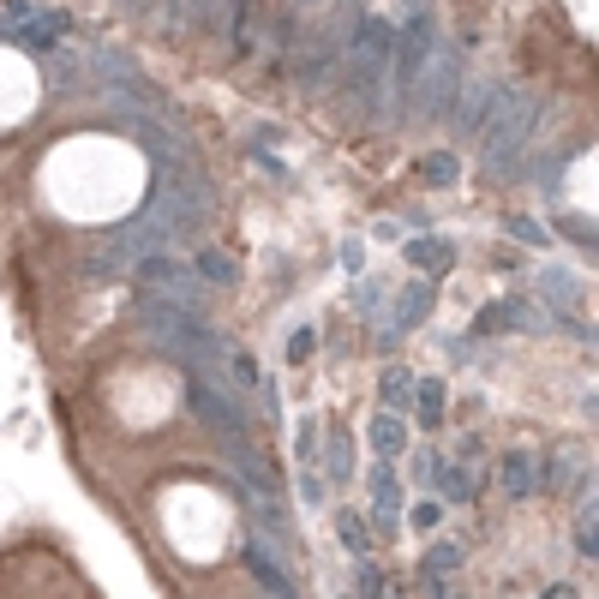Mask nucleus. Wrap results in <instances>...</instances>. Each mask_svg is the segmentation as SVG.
I'll return each mask as SVG.
<instances>
[{
    "instance_id": "nucleus-1",
    "label": "nucleus",
    "mask_w": 599,
    "mask_h": 599,
    "mask_svg": "<svg viewBox=\"0 0 599 599\" xmlns=\"http://www.w3.org/2000/svg\"><path fill=\"white\" fill-rule=\"evenodd\" d=\"M390 48H396V24L390 19H359L342 42V84H348V120H372L384 97V79H390Z\"/></svg>"
},
{
    "instance_id": "nucleus-2",
    "label": "nucleus",
    "mask_w": 599,
    "mask_h": 599,
    "mask_svg": "<svg viewBox=\"0 0 599 599\" xmlns=\"http://www.w3.org/2000/svg\"><path fill=\"white\" fill-rule=\"evenodd\" d=\"M539 126H545V97H534V90H521V84L503 79L498 108L479 126V156H485V168H516V156L539 139Z\"/></svg>"
},
{
    "instance_id": "nucleus-3",
    "label": "nucleus",
    "mask_w": 599,
    "mask_h": 599,
    "mask_svg": "<svg viewBox=\"0 0 599 599\" xmlns=\"http://www.w3.org/2000/svg\"><path fill=\"white\" fill-rule=\"evenodd\" d=\"M139 282H144V300H156L180 318H204V282L192 276V264H180L174 252H156V258L139 264Z\"/></svg>"
},
{
    "instance_id": "nucleus-4",
    "label": "nucleus",
    "mask_w": 599,
    "mask_h": 599,
    "mask_svg": "<svg viewBox=\"0 0 599 599\" xmlns=\"http://www.w3.org/2000/svg\"><path fill=\"white\" fill-rule=\"evenodd\" d=\"M461 90V55L456 48H432V60L419 66L414 90H408V120H443L450 114V102H456Z\"/></svg>"
},
{
    "instance_id": "nucleus-5",
    "label": "nucleus",
    "mask_w": 599,
    "mask_h": 599,
    "mask_svg": "<svg viewBox=\"0 0 599 599\" xmlns=\"http://www.w3.org/2000/svg\"><path fill=\"white\" fill-rule=\"evenodd\" d=\"M186 401H192V414L216 432V438H246V408H240V396L222 384V372H192V390H186Z\"/></svg>"
},
{
    "instance_id": "nucleus-6",
    "label": "nucleus",
    "mask_w": 599,
    "mask_h": 599,
    "mask_svg": "<svg viewBox=\"0 0 599 599\" xmlns=\"http://www.w3.org/2000/svg\"><path fill=\"white\" fill-rule=\"evenodd\" d=\"M342 42L348 37H336V30H318V37H306V42H294L300 55H294V84L300 90H324V84L342 72Z\"/></svg>"
},
{
    "instance_id": "nucleus-7",
    "label": "nucleus",
    "mask_w": 599,
    "mask_h": 599,
    "mask_svg": "<svg viewBox=\"0 0 599 599\" xmlns=\"http://www.w3.org/2000/svg\"><path fill=\"white\" fill-rule=\"evenodd\" d=\"M498 90H503V79H461L456 102H450L456 139H479V126L492 120V108H498Z\"/></svg>"
},
{
    "instance_id": "nucleus-8",
    "label": "nucleus",
    "mask_w": 599,
    "mask_h": 599,
    "mask_svg": "<svg viewBox=\"0 0 599 599\" xmlns=\"http://www.w3.org/2000/svg\"><path fill=\"white\" fill-rule=\"evenodd\" d=\"M474 330H479V336H503V330H534V306H527V300H492V306H479Z\"/></svg>"
},
{
    "instance_id": "nucleus-9",
    "label": "nucleus",
    "mask_w": 599,
    "mask_h": 599,
    "mask_svg": "<svg viewBox=\"0 0 599 599\" xmlns=\"http://www.w3.org/2000/svg\"><path fill=\"white\" fill-rule=\"evenodd\" d=\"M246 569H252V581H258L270 599H294V581L282 576V563L270 558V545H264V539H246Z\"/></svg>"
},
{
    "instance_id": "nucleus-10",
    "label": "nucleus",
    "mask_w": 599,
    "mask_h": 599,
    "mask_svg": "<svg viewBox=\"0 0 599 599\" xmlns=\"http://www.w3.org/2000/svg\"><path fill=\"white\" fill-rule=\"evenodd\" d=\"M66 24H72L66 13H30L24 24H13V42H19V48H30V55H48Z\"/></svg>"
},
{
    "instance_id": "nucleus-11",
    "label": "nucleus",
    "mask_w": 599,
    "mask_h": 599,
    "mask_svg": "<svg viewBox=\"0 0 599 599\" xmlns=\"http://www.w3.org/2000/svg\"><path fill=\"white\" fill-rule=\"evenodd\" d=\"M192 276L210 282V288H234V282H240V264L228 258V252H216V246H198V258H192Z\"/></svg>"
},
{
    "instance_id": "nucleus-12",
    "label": "nucleus",
    "mask_w": 599,
    "mask_h": 599,
    "mask_svg": "<svg viewBox=\"0 0 599 599\" xmlns=\"http://www.w3.org/2000/svg\"><path fill=\"white\" fill-rule=\"evenodd\" d=\"M150 24H156V37H192V0H156L150 6Z\"/></svg>"
},
{
    "instance_id": "nucleus-13",
    "label": "nucleus",
    "mask_w": 599,
    "mask_h": 599,
    "mask_svg": "<svg viewBox=\"0 0 599 599\" xmlns=\"http://www.w3.org/2000/svg\"><path fill=\"white\" fill-rule=\"evenodd\" d=\"M372 450H378L384 461H396L401 450H408V426H401V414H390V408H384V414L372 419Z\"/></svg>"
},
{
    "instance_id": "nucleus-14",
    "label": "nucleus",
    "mask_w": 599,
    "mask_h": 599,
    "mask_svg": "<svg viewBox=\"0 0 599 599\" xmlns=\"http://www.w3.org/2000/svg\"><path fill=\"white\" fill-rule=\"evenodd\" d=\"M498 479H503L510 498H527V492H534V456H527V450H510V456L498 461Z\"/></svg>"
},
{
    "instance_id": "nucleus-15",
    "label": "nucleus",
    "mask_w": 599,
    "mask_h": 599,
    "mask_svg": "<svg viewBox=\"0 0 599 599\" xmlns=\"http://www.w3.org/2000/svg\"><path fill=\"white\" fill-rule=\"evenodd\" d=\"M443 401H450V390H443L438 378L414 384V419H419V426H432V432H438V426H443Z\"/></svg>"
},
{
    "instance_id": "nucleus-16",
    "label": "nucleus",
    "mask_w": 599,
    "mask_h": 599,
    "mask_svg": "<svg viewBox=\"0 0 599 599\" xmlns=\"http://www.w3.org/2000/svg\"><path fill=\"white\" fill-rule=\"evenodd\" d=\"M192 37H228V0H192Z\"/></svg>"
},
{
    "instance_id": "nucleus-17",
    "label": "nucleus",
    "mask_w": 599,
    "mask_h": 599,
    "mask_svg": "<svg viewBox=\"0 0 599 599\" xmlns=\"http://www.w3.org/2000/svg\"><path fill=\"white\" fill-rule=\"evenodd\" d=\"M426 479H432V485H438L450 503H468V498H474V479L461 474L456 461H438V456H432V474H426Z\"/></svg>"
},
{
    "instance_id": "nucleus-18",
    "label": "nucleus",
    "mask_w": 599,
    "mask_h": 599,
    "mask_svg": "<svg viewBox=\"0 0 599 599\" xmlns=\"http://www.w3.org/2000/svg\"><path fill=\"white\" fill-rule=\"evenodd\" d=\"M408 264H419V270H450V264H456V252H450V246H443V240H432V234H419V240H408Z\"/></svg>"
},
{
    "instance_id": "nucleus-19",
    "label": "nucleus",
    "mask_w": 599,
    "mask_h": 599,
    "mask_svg": "<svg viewBox=\"0 0 599 599\" xmlns=\"http://www.w3.org/2000/svg\"><path fill=\"white\" fill-rule=\"evenodd\" d=\"M426 312H432V288H426V282L401 288V300H396V330H414V324H426Z\"/></svg>"
},
{
    "instance_id": "nucleus-20",
    "label": "nucleus",
    "mask_w": 599,
    "mask_h": 599,
    "mask_svg": "<svg viewBox=\"0 0 599 599\" xmlns=\"http://www.w3.org/2000/svg\"><path fill=\"white\" fill-rule=\"evenodd\" d=\"M419 180H426V186H456V180H461V156H456V150H432V156H419Z\"/></svg>"
},
{
    "instance_id": "nucleus-21",
    "label": "nucleus",
    "mask_w": 599,
    "mask_h": 599,
    "mask_svg": "<svg viewBox=\"0 0 599 599\" xmlns=\"http://www.w3.org/2000/svg\"><path fill=\"white\" fill-rule=\"evenodd\" d=\"M539 288H545V300H552V306H563V312H576V300H581V282L569 276V270H545V276H539Z\"/></svg>"
},
{
    "instance_id": "nucleus-22",
    "label": "nucleus",
    "mask_w": 599,
    "mask_h": 599,
    "mask_svg": "<svg viewBox=\"0 0 599 599\" xmlns=\"http://www.w3.org/2000/svg\"><path fill=\"white\" fill-rule=\"evenodd\" d=\"M378 396H384V408H408V401H414V372H408V366H390L378 378Z\"/></svg>"
},
{
    "instance_id": "nucleus-23",
    "label": "nucleus",
    "mask_w": 599,
    "mask_h": 599,
    "mask_svg": "<svg viewBox=\"0 0 599 599\" xmlns=\"http://www.w3.org/2000/svg\"><path fill=\"white\" fill-rule=\"evenodd\" d=\"M222 366H228V372H234V390H258V384H264L258 359L246 354V348H228V354H222Z\"/></svg>"
},
{
    "instance_id": "nucleus-24",
    "label": "nucleus",
    "mask_w": 599,
    "mask_h": 599,
    "mask_svg": "<svg viewBox=\"0 0 599 599\" xmlns=\"http://www.w3.org/2000/svg\"><path fill=\"white\" fill-rule=\"evenodd\" d=\"M324 474H330V479L354 474V443L342 438V432H330V443H324Z\"/></svg>"
},
{
    "instance_id": "nucleus-25",
    "label": "nucleus",
    "mask_w": 599,
    "mask_h": 599,
    "mask_svg": "<svg viewBox=\"0 0 599 599\" xmlns=\"http://www.w3.org/2000/svg\"><path fill=\"white\" fill-rule=\"evenodd\" d=\"M450 569H461V545L456 539H438V545L426 552V576L438 581V576H450Z\"/></svg>"
},
{
    "instance_id": "nucleus-26",
    "label": "nucleus",
    "mask_w": 599,
    "mask_h": 599,
    "mask_svg": "<svg viewBox=\"0 0 599 599\" xmlns=\"http://www.w3.org/2000/svg\"><path fill=\"white\" fill-rule=\"evenodd\" d=\"M336 534H342V545H354V552H366V545H372V527H366L354 510H342V516H336Z\"/></svg>"
},
{
    "instance_id": "nucleus-27",
    "label": "nucleus",
    "mask_w": 599,
    "mask_h": 599,
    "mask_svg": "<svg viewBox=\"0 0 599 599\" xmlns=\"http://www.w3.org/2000/svg\"><path fill=\"white\" fill-rule=\"evenodd\" d=\"M48 79H55V90H66V97H72V90H84V66L79 60H48Z\"/></svg>"
},
{
    "instance_id": "nucleus-28",
    "label": "nucleus",
    "mask_w": 599,
    "mask_h": 599,
    "mask_svg": "<svg viewBox=\"0 0 599 599\" xmlns=\"http://www.w3.org/2000/svg\"><path fill=\"white\" fill-rule=\"evenodd\" d=\"M300 468H318V426H312V419H300Z\"/></svg>"
},
{
    "instance_id": "nucleus-29",
    "label": "nucleus",
    "mask_w": 599,
    "mask_h": 599,
    "mask_svg": "<svg viewBox=\"0 0 599 599\" xmlns=\"http://www.w3.org/2000/svg\"><path fill=\"white\" fill-rule=\"evenodd\" d=\"M510 234H516V240H527V246H545V228H539L534 216H510Z\"/></svg>"
},
{
    "instance_id": "nucleus-30",
    "label": "nucleus",
    "mask_w": 599,
    "mask_h": 599,
    "mask_svg": "<svg viewBox=\"0 0 599 599\" xmlns=\"http://www.w3.org/2000/svg\"><path fill=\"white\" fill-rule=\"evenodd\" d=\"M312 348H318V336H312V330H294V336H288V359H294V366L312 354Z\"/></svg>"
},
{
    "instance_id": "nucleus-31",
    "label": "nucleus",
    "mask_w": 599,
    "mask_h": 599,
    "mask_svg": "<svg viewBox=\"0 0 599 599\" xmlns=\"http://www.w3.org/2000/svg\"><path fill=\"white\" fill-rule=\"evenodd\" d=\"M359 594H366V599H378V594H384V576L372 569V563H359Z\"/></svg>"
},
{
    "instance_id": "nucleus-32",
    "label": "nucleus",
    "mask_w": 599,
    "mask_h": 599,
    "mask_svg": "<svg viewBox=\"0 0 599 599\" xmlns=\"http://www.w3.org/2000/svg\"><path fill=\"white\" fill-rule=\"evenodd\" d=\"M438 516H443L438 503H419V510H414V527H426V534H432V527H438Z\"/></svg>"
},
{
    "instance_id": "nucleus-33",
    "label": "nucleus",
    "mask_w": 599,
    "mask_h": 599,
    "mask_svg": "<svg viewBox=\"0 0 599 599\" xmlns=\"http://www.w3.org/2000/svg\"><path fill=\"white\" fill-rule=\"evenodd\" d=\"M576 545H581V558H587V563L599 558V534H594V527H581V534H576Z\"/></svg>"
},
{
    "instance_id": "nucleus-34",
    "label": "nucleus",
    "mask_w": 599,
    "mask_h": 599,
    "mask_svg": "<svg viewBox=\"0 0 599 599\" xmlns=\"http://www.w3.org/2000/svg\"><path fill=\"white\" fill-rule=\"evenodd\" d=\"M120 6H126V13H139V19H150V6H156V0H120Z\"/></svg>"
},
{
    "instance_id": "nucleus-35",
    "label": "nucleus",
    "mask_w": 599,
    "mask_h": 599,
    "mask_svg": "<svg viewBox=\"0 0 599 599\" xmlns=\"http://www.w3.org/2000/svg\"><path fill=\"white\" fill-rule=\"evenodd\" d=\"M545 599H576V587H563L558 581V587H545Z\"/></svg>"
}]
</instances>
